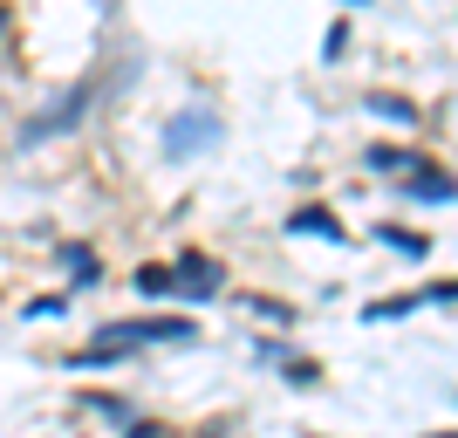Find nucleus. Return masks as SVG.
<instances>
[{
  "mask_svg": "<svg viewBox=\"0 0 458 438\" xmlns=\"http://www.w3.org/2000/svg\"><path fill=\"white\" fill-rule=\"evenodd\" d=\"M411 165H424V158H411L403 144H377L369 151V172H411Z\"/></svg>",
  "mask_w": 458,
  "mask_h": 438,
  "instance_id": "nucleus-10",
  "label": "nucleus"
},
{
  "mask_svg": "<svg viewBox=\"0 0 458 438\" xmlns=\"http://www.w3.org/2000/svg\"><path fill=\"white\" fill-rule=\"evenodd\" d=\"M131 438H165V432H151V425H137V432H131Z\"/></svg>",
  "mask_w": 458,
  "mask_h": 438,
  "instance_id": "nucleus-11",
  "label": "nucleus"
},
{
  "mask_svg": "<svg viewBox=\"0 0 458 438\" xmlns=\"http://www.w3.org/2000/svg\"><path fill=\"white\" fill-rule=\"evenodd\" d=\"M157 144H165L172 165H185L191 151H212V144H219V116L212 110H185V116H172V124L157 131Z\"/></svg>",
  "mask_w": 458,
  "mask_h": 438,
  "instance_id": "nucleus-3",
  "label": "nucleus"
},
{
  "mask_svg": "<svg viewBox=\"0 0 458 438\" xmlns=\"http://www.w3.org/2000/svg\"><path fill=\"white\" fill-rule=\"evenodd\" d=\"M89 103H96V76L69 82V90H62L55 103H41V116H28V124H21V144H41V137H62V131H76Z\"/></svg>",
  "mask_w": 458,
  "mask_h": 438,
  "instance_id": "nucleus-1",
  "label": "nucleus"
},
{
  "mask_svg": "<svg viewBox=\"0 0 458 438\" xmlns=\"http://www.w3.org/2000/svg\"><path fill=\"white\" fill-rule=\"evenodd\" d=\"M411 199H438V206H452V199H458V178H445V172H418V178H411Z\"/></svg>",
  "mask_w": 458,
  "mask_h": 438,
  "instance_id": "nucleus-6",
  "label": "nucleus"
},
{
  "mask_svg": "<svg viewBox=\"0 0 458 438\" xmlns=\"http://www.w3.org/2000/svg\"><path fill=\"white\" fill-rule=\"evenodd\" d=\"M287 227H294V233H322V240H343V227H335V212H328V206H301Z\"/></svg>",
  "mask_w": 458,
  "mask_h": 438,
  "instance_id": "nucleus-5",
  "label": "nucleus"
},
{
  "mask_svg": "<svg viewBox=\"0 0 458 438\" xmlns=\"http://www.w3.org/2000/svg\"><path fill=\"white\" fill-rule=\"evenodd\" d=\"M226 288V267L206 261V253H185V261L172 267V295H185V302H212Z\"/></svg>",
  "mask_w": 458,
  "mask_h": 438,
  "instance_id": "nucleus-4",
  "label": "nucleus"
},
{
  "mask_svg": "<svg viewBox=\"0 0 458 438\" xmlns=\"http://www.w3.org/2000/svg\"><path fill=\"white\" fill-rule=\"evenodd\" d=\"M431 438H458V432H431Z\"/></svg>",
  "mask_w": 458,
  "mask_h": 438,
  "instance_id": "nucleus-12",
  "label": "nucleus"
},
{
  "mask_svg": "<svg viewBox=\"0 0 458 438\" xmlns=\"http://www.w3.org/2000/svg\"><path fill=\"white\" fill-rule=\"evenodd\" d=\"M131 281H137V295H151V302H165V295H172V267L144 261V267H137V274H131Z\"/></svg>",
  "mask_w": 458,
  "mask_h": 438,
  "instance_id": "nucleus-8",
  "label": "nucleus"
},
{
  "mask_svg": "<svg viewBox=\"0 0 458 438\" xmlns=\"http://www.w3.org/2000/svg\"><path fill=\"white\" fill-rule=\"evenodd\" d=\"M0 28H7V14H0Z\"/></svg>",
  "mask_w": 458,
  "mask_h": 438,
  "instance_id": "nucleus-13",
  "label": "nucleus"
},
{
  "mask_svg": "<svg viewBox=\"0 0 458 438\" xmlns=\"http://www.w3.org/2000/svg\"><path fill=\"white\" fill-rule=\"evenodd\" d=\"M369 110H377L383 124H397V131H411V124H418V110H411L403 96H390V90H383V96H369Z\"/></svg>",
  "mask_w": 458,
  "mask_h": 438,
  "instance_id": "nucleus-9",
  "label": "nucleus"
},
{
  "mask_svg": "<svg viewBox=\"0 0 458 438\" xmlns=\"http://www.w3.org/2000/svg\"><path fill=\"white\" fill-rule=\"evenodd\" d=\"M62 267H69V281H76V288L96 281V253L82 247V240H69V247H62Z\"/></svg>",
  "mask_w": 458,
  "mask_h": 438,
  "instance_id": "nucleus-7",
  "label": "nucleus"
},
{
  "mask_svg": "<svg viewBox=\"0 0 458 438\" xmlns=\"http://www.w3.org/2000/svg\"><path fill=\"white\" fill-rule=\"evenodd\" d=\"M96 343L116 349H151V343H191V315H144V322H103Z\"/></svg>",
  "mask_w": 458,
  "mask_h": 438,
  "instance_id": "nucleus-2",
  "label": "nucleus"
}]
</instances>
